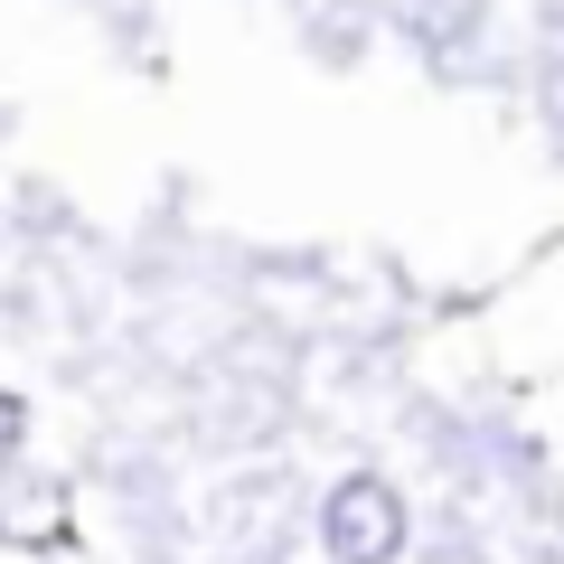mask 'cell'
Masks as SVG:
<instances>
[{"instance_id":"cell-2","label":"cell","mask_w":564,"mask_h":564,"mask_svg":"<svg viewBox=\"0 0 564 564\" xmlns=\"http://www.w3.org/2000/svg\"><path fill=\"white\" fill-rule=\"evenodd\" d=\"M20 433H29V404H20V395H0V462L20 452Z\"/></svg>"},{"instance_id":"cell-1","label":"cell","mask_w":564,"mask_h":564,"mask_svg":"<svg viewBox=\"0 0 564 564\" xmlns=\"http://www.w3.org/2000/svg\"><path fill=\"white\" fill-rule=\"evenodd\" d=\"M321 536H329V555H339V564H395V545H404V499L358 470V480L329 489Z\"/></svg>"}]
</instances>
